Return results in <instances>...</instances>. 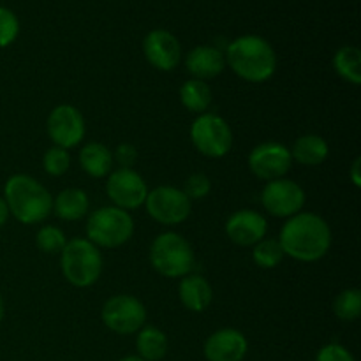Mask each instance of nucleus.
<instances>
[{"label":"nucleus","instance_id":"f257e3e1","mask_svg":"<svg viewBox=\"0 0 361 361\" xmlns=\"http://www.w3.org/2000/svg\"><path fill=\"white\" fill-rule=\"evenodd\" d=\"M279 243L284 250V256L302 263H314L326 256L330 250V224L312 212H300L282 226Z\"/></svg>","mask_w":361,"mask_h":361},{"label":"nucleus","instance_id":"f03ea898","mask_svg":"<svg viewBox=\"0 0 361 361\" xmlns=\"http://www.w3.org/2000/svg\"><path fill=\"white\" fill-rule=\"evenodd\" d=\"M224 59L233 73L249 83H263L270 80L277 69L274 48L259 35H242L229 42Z\"/></svg>","mask_w":361,"mask_h":361},{"label":"nucleus","instance_id":"7ed1b4c3","mask_svg":"<svg viewBox=\"0 0 361 361\" xmlns=\"http://www.w3.org/2000/svg\"><path fill=\"white\" fill-rule=\"evenodd\" d=\"M4 201L9 214L21 224H37L53 210L51 194L28 175H13L4 185Z\"/></svg>","mask_w":361,"mask_h":361},{"label":"nucleus","instance_id":"20e7f679","mask_svg":"<svg viewBox=\"0 0 361 361\" xmlns=\"http://www.w3.org/2000/svg\"><path fill=\"white\" fill-rule=\"evenodd\" d=\"M60 268L71 286L80 289L90 288L102 274V254L99 247L87 238L67 240L60 252Z\"/></svg>","mask_w":361,"mask_h":361},{"label":"nucleus","instance_id":"39448f33","mask_svg":"<svg viewBox=\"0 0 361 361\" xmlns=\"http://www.w3.org/2000/svg\"><path fill=\"white\" fill-rule=\"evenodd\" d=\"M150 263L168 279H182L196 264L192 245L178 233H161L150 245Z\"/></svg>","mask_w":361,"mask_h":361},{"label":"nucleus","instance_id":"423d86ee","mask_svg":"<svg viewBox=\"0 0 361 361\" xmlns=\"http://www.w3.org/2000/svg\"><path fill=\"white\" fill-rule=\"evenodd\" d=\"M134 221L129 212L116 207L97 208L88 217L87 240L95 247L116 249L133 238Z\"/></svg>","mask_w":361,"mask_h":361},{"label":"nucleus","instance_id":"0eeeda50","mask_svg":"<svg viewBox=\"0 0 361 361\" xmlns=\"http://www.w3.org/2000/svg\"><path fill=\"white\" fill-rule=\"evenodd\" d=\"M190 140L196 150L204 157L221 159L233 148V130L222 116L215 113H203L190 127Z\"/></svg>","mask_w":361,"mask_h":361},{"label":"nucleus","instance_id":"6e6552de","mask_svg":"<svg viewBox=\"0 0 361 361\" xmlns=\"http://www.w3.org/2000/svg\"><path fill=\"white\" fill-rule=\"evenodd\" d=\"M102 323L118 335H133L147 323V309L130 295H115L102 305Z\"/></svg>","mask_w":361,"mask_h":361},{"label":"nucleus","instance_id":"1a4fd4ad","mask_svg":"<svg viewBox=\"0 0 361 361\" xmlns=\"http://www.w3.org/2000/svg\"><path fill=\"white\" fill-rule=\"evenodd\" d=\"M145 208L148 215L159 224L176 226L189 219L190 200L183 194L182 189L161 185L155 187L154 190H148Z\"/></svg>","mask_w":361,"mask_h":361},{"label":"nucleus","instance_id":"9d476101","mask_svg":"<svg viewBox=\"0 0 361 361\" xmlns=\"http://www.w3.org/2000/svg\"><path fill=\"white\" fill-rule=\"evenodd\" d=\"M305 190L302 185L288 178H277L267 182L261 192V203L264 210L274 217L289 219L300 214L305 207Z\"/></svg>","mask_w":361,"mask_h":361},{"label":"nucleus","instance_id":"9b49d317","mask_svg":"<svg viewBox=\"0 0 361 361\" xmlns=\"http://www.w3.org/2000/svg\"><path fill=\"white\" fill-rule=\"evenodd\" d=\"M106 192L116 208L129 212L143 207L148 196V187L140 173L120 168L109 173Z\"/></svg>","mask_w":361,"mask_h":361},{"label":"nucleus","instance_id":"f8f14e48","mask_svg":"<svg viewBox=\"0 0 361 361\" xmlns=\"http://www.w3.org/2000/svg\"><path fill=\"white\" fill-rule=\"evenodd\" d=\"M48 136L55 143V147L69 148L78 147L83 141L87 127H85V118L80 109L71 104H60L49 113L48 122H46Z\"/></svg>","mask_w":361,"mask_h":361},{"label":"nucleus","instance_id":"ddd939ff","mask_svg":"<svg viewBox=\"0 0 361 361\" xmlns=\"http://www.w3.org/2000/svg\"><path fill=\"white\" fill-rule=\"evenodd\" d=\"M291 166V150L286 145L277 143V141H267V143L257 145L249 154L250 171L264 182L284 178Z\"/></svg>","mask_w":361,"mask_h":361},{"label":"nucleus","instance_id":"4468645a","mask_svg":"<svg viewBox=\"0 0 361 361\" xmlns=\"http://www.w3.org/2000/svg\"><path fill=\"white\" fill-rule=\"evenodd\" d=\"M143 53L150 66L159 71H164V73L175 69L182 59V48H180L178 39L171 32L162 30V28L152 30L145 37Z\"/></svg>","mask_w":361,"mask_h":361},{"label":"nucleus","instance_id":"2eb2a0df","mask_svg":"<svg viewBox=\"0 0 361 361\" xmlns=\"http://www.w3.org/2000/svg\"><path fill=\"white\" fill-rule=\"evenodd\" d=\"M268 222L259 212L238 210L226 222V235L240 247L256 245L267 236Z\"/></svg>","mask_w":361,"mask_h":361},{"label":"nucleus","instance_id":"dca6fc26","mask_svg":"<svg viewBox=\"0 0 361 361\" xmlns=\"http://www.w3.org/2000/svg\"><path fill=\"white\" fill-rule=\"evenodd\" d=\"M249 351L245 335L235 328H222L204 342V358L208 361H242Z\"/></svg>","mask_w":361,"mask_h":361},{"label":"nucleus","instance_id":"f3484780","mask_svg":"<svg viewBox=\"0 0 361 361\" xmlns=\"http://www.w3.org/2000/svg\"><path fill=\"white\" fill-rule=\"evenodd\" d=\"M224 53L215 46H196L187 53L185 67L194 80L207 81L217 78L224 71Z\"/></svg>","mask_w":361,"mask_h":361},{"label":"nucleus","instance_id":"a211bd4d","mask_svg":"<svg viewBox=\"0 0 361 361\" xmlns=\"http://www.w3.org/2000/svg\"><path fill=\"white\" fill-rule=\"evenodd\" d=\"M178 296L182 305L190 312H204L210 307L214 291L204 277L197 274H189L182 277L178 286Z\"/></svg>","mask_w":361,"mask_h":361},{"label":"nucleus","instance_id":"6ab92c4d","mask_svg":"<svg viewBox=\"0 0 361 361\" xmlns=\"http://www.w3.org/2000/svg\"><path fill=\"white\" fill-rule=\"evenodd\" d=\"M328 154H330V147H328L326 140L317 134L300 136L291 150L293 161L300 162L302 166H309V168L323 164L328 159Z\"/></svg>","mask_w":361,"mask_h":361},{"label":"nucleus","instance_id":"aec40b11","mask_svg":"<svg viewBox=\"0 0 361 361\" xmlns=\"http://www.w3.org/2000/svg\"><path fill=\"white\" fill-rule=\"evenodd\" d=\"M80 164L92 178H104L113 169V152L106 145L92 141L81 148Z\"/></svg>","mask_w":361,"mask_h":361},{"label":"nucleus","instance_id":"412c9836","mask_svg":"<svg viewBox=\"0 0 361 361\" xmlns=\"http://www.w3.org/2000/svg\"><path fill=\"white\" fill-rule=\"evenodd\" d=\"M90 200L81 189H66L53 200V212L62 221H80L88 214Z\"/></svg>","mask_w":361,"mask_h":361},{"label":"nucleus","instance_id":"4be33fe9","mask_svg":"<svg viewBox=\"0 0 361 361\" xmlns=\"http://www.w3.org/2000/svg\"><path fill=\"white\" fill-rule=\"evenodd\" d=\"M137 356L145 361H159L168 353V337L155 326H143L136 338Z\"/></svg>","mask_w":361,"mask_h":361},{"label":"nucleus","instance_id":"5701e85b","mask_svg":"<svg viewBox=\"0 0 361 361\" xmlns=\"http://www.w3.org/2000/svg\"><path fill=\"white\" fill-rule=\"evenodd\" d=\"M180 101H182L183 108H187L189 111L203 115L212 104V90L207 81L192 78L180 87Z\"/></svg>","mask_w":361,"mask_h":361},{"label":"nucleus","instance_id":"b1692460","mask_svg":"<svg viewBox=\"0 0 361 361\" xmlns=\"http://www.w3.org/2000/svg\"><path fill=\"white\" fill-rule=\"evenodd\" d=\"M334 67L342 80L351 85L361 83V51L355 46H344L334 56Z\"/></svg>","mask_w":361,"mask_h":361},{"label":"nucleus","instance_id":"393cba45","mask_svg":"<svg viewBox=\"0 0 361 361\" xmlns=\"http://www.w3.org/2000/svg\"><path fill=\"white\" fill-rule=\"evenodd\" d=\"M252 259L263 270L277 268L284 259V250H282L279 238H263L254 245Z\"/></svg>","mask_w":361,"mask_h":361},{"label":"nucleus","instance_id":"a878e982","mask_svg":"<svg viewBox=\"0 0 361 361\" xmlns=\"http://www.w3.org/2000/svg\"><path fill=\"white\" fill-rule=\"evenodd\" d=\"M334 312L342 321H355L361 314L360 289H344L334 302Z\"/></svg>","mask_w":361,"mask_h":361},{"label":"nucleus","instance_id":"bb28decb","mask_svg":"<svg viewBox=\"0 0 361 361\" xmlns=\"http://www.w3.org/2000/svg\"><path fill=\"white\" fill-rule=\"evenodd\" d=\"M35 243L44 254H60L66 247L67 238L56 226H42L35 236Z\"/></svg>","mask_w":361,"mask_h":361},{"label":"nucleus","instance_id":"cd10ccee","mask_svg":"<svg viewBox=\"0 0 361 361\" xmlns=\"http://www.w3.org/2000/svg\"><path fill=\"white\" fill-rule=\"evenodd\" d=\"M42 166H44V171L51 176L66 175L71 166L69 152L60 147L48 148L44 157H42Z\"/></svg>","mask_w":361,"mask_h":361},{"label":"nucleus","instance_id":"c85d7f7f","mask_svg":"<svg viewBox=\"0 0 361 361\" xmlns=\"http://www.w3.org/2000/svg\"><path fill=\"white\" fill-rule=\"evenodd\" d=\"M20 34V21L7 7H0V48L13 44Z\"/></svg>","mask_w":361,"mask_h":361},{"label":"nucleus","instance_id":"c756f323","mask_svg":"<svg viewBox=\"0 0 361 361\" xmlns=\"http://www.w3.org/2000/svg\"><path fill=\"white\" fill-rule=\"evenodd\" d=\"M212 190V182L207 175L203 173H194L187 178L185 187H183V194L189 197L190 201L192 200H203L210 194Z\"/></svg>","mask_w":361,"mask_h":361},{"label":"nucleus","instance_id":"7c9ffc66","mask_svg":"<svg viewBox=\"0 0 361 361\" xmlns=\"http://www.w3.org/2000/svg\"><path fill=\"white\" fill-rule=\"evenodd\" d=\"M316 361H356L355 356L341 344H328L319 349Z\"/></svg>","mask_w":361,"mask_h":361},{"label":"nucleus","instance_id":"2f4dec72","mask_svg":"<svg viewBox=\"0 0 361 361\" xmlns=\"http://www.w3.org/2000/svg\"><path fill=\"white\" fill-rule=\"evenodd\" d=\"M113 161L118 162L120 168L123 169H133V166L137 161V150L136 147H133L130 143H122L116 147V150L113 152Z\"/></svg>","mask_w":361,"mask_h":361},{"label":"nucleus","instance_id":"473e14b6","mask_svg":"<svg viewBox=\"0 0 361 361\" xmlns=\"http://www.w3.org/2000/svg\"><path fill=\"white\" fill-rule=\"evenodd\" d=\"M360 164H361V161H360V159H355V162H353V166H351V178H353V183H355L356 187H361V178H360Z\"/></svg>","mask_w":361,"mask_h":361},{"label":"nucleus","instance_id":"72a5a7b5","mask_svg":"<svg viewBox=\"0 0 361 361\" xmlns=\"http://www.w3.org/2000/svg\"><path fill=\"white\" fill-rule=\"evenodd\" d=\"M7 219H9V208H7V204H6V201H4V197L0 196V228H2V226L6 224Z\"/></svg>","mask_w":361,"mask_h":361},{"label":"nucleus","instance_id":"f704fd0d","mask_svg":"<svg viewBox=\"0 0 361 361\" xmlns=\"http://www.w3.org/2000/svg\"><path fill=\"white\" fill-rule=\"evenodd\" d=\"M120 361H145V360L140 358V356H136V355H130V356H126V358H122Z\"/></svg>","mask_w":361,"mask_h":361},{"label":"nucleus","instance_id":"c9c22d12","mask_svg":"<svg viewBox=\"0 0 361 361\" xmlns=\"http://www.w3.org/2000/svg\"><path fill=\"white\" fill-rule=\"evenodd\" d=\"M4 314H6V309H4V300L2 296H0V323H2L4 319Z\"/></svg>","mask_w":361,"mask_h":361}]
</instances>
